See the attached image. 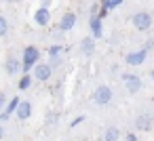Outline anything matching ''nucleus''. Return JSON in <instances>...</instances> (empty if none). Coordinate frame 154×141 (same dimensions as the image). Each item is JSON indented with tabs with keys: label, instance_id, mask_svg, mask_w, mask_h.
Instances as JSON below:
<instances>
[{
	"label": "nucleus",
	"instance_id": "nucleus-28",
	"mask_svg": "<svg viewBox=\"0 0 154 141\" xmlns=\"http://www.w3.org/2000/svg\"><path fill=\"white\" fill-rule=\"evenodd\" d=\"M146 49L150 51V49H154V40H148V44H146Z\"/></svg>",
	"mask_w": 154,
	"mask_h": 141
},
{
	"label": "nucleus",
	"instance_id": "nucleus-12",
	"mask_svg": "<svg viewBox=\"0 0 154 141\" xmlns=\"http://www.w3.org/2000/svg\"><path fill=\"white\" fill-rule=\"evenodd\" d=\"M135 126H137L139 130H150V128H152V116H148V114H141V116H137V120H135Z\"/></svg>",
	"mask_w": 154,
	"mask_h": 141
},
{
	"label": "nucleus",
	"instance_id": "nucleus-18",
	"mask_svg": "<svg viewBox=\"0 0 154 141\" xmlns=\"http://www.w3.org/2000/svg\"><path fill=\"white\" fill-rule=\"evenodd\" d=\"M99 2H101V7H108V9L112 11V9H116V7H120V4L125 2V0H99Z\"/></svg>",
	"mask_w": 154,
	"mask_h": 141
},
{
	"label": "nucleus",
	"instance_id": "nucleus-31",
	"mask_svg": "<svg viewBox=\"0 0 154 141\" xmlns=\"http://www.w3.org/2000/svg\"><path fill=\"white\" fill-rule=\"evenodd\" d=\"M150 76H152V78H154V70H152V72H150Z\"/></svg>",
	"mask_w": 154,
	"mask_h": 141
},
{
	"label": "nucleus",
	"instance_id": "nucleus-7",
	"mask_svg": "<svg viewBox=\"0 0 154 141\" xmlns=\"http://www.w3.org/2000/svg\"><path fill=\"white\" fill-rule=\"evenodd\" d=\"M34 21H36V26L47 28V26L51 23V11H49L47 7H40V9L34 13Z\"/></svg>",
	"mask_w": 154,
	"mask_h": 141
},
{
	"label": "nucleus",
	"instance_id": "nucleus-26",
	"mask_svg": "<svg viewBox=\"0 0 154 141\" xmlns=\"http://www.w3.org/2000/svg\"><path fill=\"white\" fill-rule=\"evenodd\" d=\"M59 63H61L59 57H51V65H59Z\"/></svg>",
	"mask_w": 154,
	"mask_h": 141
},
{
	"label": "nucleus",
	"instance_id": "nucleus-19",
	"mask_svg": "<svg viewBox=\"0 0 154 141\" xmlns=\"http://www.w3.org/2000/svg\"><path fill=\"white\" fill-rule=\"evenodd\" d=\"M7 32H9V21H7L2 15H0V38L7 36Z\"/></svg>",
	"mask_w": 154,
	"mask_h": 141
},
{
	"label": "nucleus",
	"instance_id": "nucleus-8",
	"mask_svg": "<svg viewBox=\"0 0 154 141\" xmlns=\"http://www.w3.org/2000/svg\"><path fill=\"white\" fill-rule=\"evenodd\" d=\"M101 17L99 15H91V19H89V28H91V34H93V38H101L103 36V28H101Z\"/></svg>",
	"mask_w": 154,
	"mask_h": 141
},
{
	"label": "nucleus",
	"instance_id": "nucleus-17",
	"mask_svg": "<svg viewBox=\"0 0 154 141\" xmlns=\"http://www.w3.org/2000/svg\"><path fill=\"white\" fill-rule=\"evenodd\" d=\"M63 51H66V49H63L61 44H53V46H49V51H47V53H49V57H59Z\"/></svg>",
	"mask_w": 154,
	"mask_h": 141
},
{
	"label": "nucleus",
	"instance_id": "nucleus-15",
	"mask_svg": "<svg viewBox=\"0 0 154 141\" xmlns=\"http://www.w3.org/2000/svg\"><path fill=\"white\" fill-rule=\"evenodd\" d=\"M19 103H21V99H19V97H13V99H11V101L7 103V107H5V110H7V112H9V114L13 116V114L17 112V107H19Z\"/></svg>",
	"mask_w": 154,
	"mask_h": 141
},
{
	"label": "nucleus",
	"instance_id": "nucleus-5",
	"mask_svg": "<svg viewBox=\"0 0 154 141\" xmlns=\"http://www.w3.org/2000/svg\"><path fill=\"white\" fill-rule=\"evenodd\" d=\"M146 57H148V49H139V51L129 53V55L125 57V61H127L129 65H141V63L146 61Z\"/></svg>",
	"mask_w": 154,
	"mask_h": 141
},
{
	"label": "nucleus",
	"instance_id": "nucleus-25",
	"mask_svg": "<svg viewBox=\"0 0 154 141\" xmlns=\"http://www.w3.org/2000/svg\"><path fill=\"white\" fill-rule=\"evenodd\" d=\"M49 124H55L57 122V114H49V120H47Z\"/></svg>",
	"mask_w": 154,
	"mask_h": 141
},
{
	"label": "nucleus",
	"instance_id": "nucleus-27",
	"mask_svg": "<svg viewBox=\"0 0 154 141\" xmlns=\"http://www.w3.org/2000/svg\"><path fill=\"white\" fill-rule=\"evenodd\" d=\"M51 2H53V0H40V7H47V9H49Z\"/></svg>",
	"mask_w": 154,
	"mask_h": 141
},
{
	"label": "nucleus",
	"instance_id": "nucleus-16",
	"mask_svg": "<svg viewBox=\"0 0 154 141\" xmlns=\"http://www.w3.org/2000/svg\"><path fill=\"white\" fill-rule=\"evenodd\" d=\"M30 86H32V76H30V74H23V76L19 78V88L26 91V88H30Z\"/></svg>",
	"mask_w": 154,
	"mask_h": 141
},
{
	"label": "nucleus",
	"instance_id": "nucleus-10",
	"mask_svg": "<svg viewBox=\"0 0 154 141\" xmlns=\"http://www.w3.org/2000/svg\"><path fill=\"white\" fill-rule=\"evenodd\" d=\"M15 116H17L19 120H28V118L32 116V105H30V101H21L19 107H17V112H15Z\"/></svg>",
	"mask_w": 154,
	"mask_h": 141
},
{
	"label": "nucleus",
	"instance_id": "nucleus-22",
	"mask_svg": "<svg viewBox=\"0 0 154 141\" xmlns=\"http://www.w3.org/2000/svg\"><path fill=\"white\" fill-rule=\"evenodd\" d=\"M99 9H101V2H95V4L91 7V15H97V13H99Z\"/></svg>",
	"mask_w": 154,
	"mask_h": 141
},
{
	"label": "nucleus",
	"instance_id": "nucleus-13",
	"mask_svg": "<svg viewBox=\"0 0 154 141\" xmlns=\"http://www.w3.org/2000/svg\"><path fill=\"white\" fill-rule=\"evenodd\" d=\"M95 51V38L91 36V38H82L80 40V53L82 55H91Z\"/></svg>",
	"mask_w": 154,
	"mask_h": 141
},
{
	"label": "nucleus",
	"instance_id": "nucleus-21",
	"mask_svg": "<svg viewBox=\"0 0 154 141\" xmlns=\"http://www.w3.org/2000/svg\"><path fill=\"white\" fill-rule=\"evenodd\" d=\"M108 13H110V9H108V7H101V9H99V13H97V15H99V17H101V19H106V17H108Z\"/></svg>",
	"mask_w": 154,
	"mask_h": 141
},
{
	"label": "nucleus",
	"instance_id": "nucleus-11",
	"mask_svg": "<svg viewBox=\"0 0 154 141\" xmlns=\"http://www.w3.org/2000/svg\"><path fill=\"white\" fill-rule=\"evenodd\" d=\"M5 70H7V74H11V76L17 74V72H21V59H17V57H9Z\"/></svg>",
	"mask_w": 154,
	"mask_h": 141
},
{
	"label": "nucleus",
	"instance_id": "nucleus-23",
	"mask_svg": "<svg viewBox=\"0 0 154 141\" xmlns=\"http://www.w3.org/2000/svg\"><path fill=\"white\" fill-rule=\"evenodd\" d=\"M82 120H85V116H78V118H74V120H72V122H70V126H72V128H74V126H78V124H80V122H82Z\"/></svg>",
	"mask_w": 154,
	"mask_h": 141
},
{
	"label": "nucleus",
	"instance_id": "nucleus-6",
	"mask_svg": "<svg viewBox=\"0 0 154 141\" xmlns=\"http://www.w3.org/2000/svg\"><path fill=\"white\" fill-rule=\"evenodd\" d=\"M122 82L127 84V91L129 93H137L141 88V78L135 76V74H122Z\"/></svg>",
	"mask_w": 154,
	"mask_h": 141
},
{
	"label": "nucleus",
	"instance_id": "nucleus-1",
	"mask_svg": "<svg viewBox=\"0 0 154 141\" xmlns=\"http://www.w3.org/2000/svg\"><path fill=\"white\" fill-rule=\"evenodd\" d=\"M38 59H40V51L36 46H26L23 49V57H21V72L30 74V70H34Z\"/></svg>",
	"mask_w": 154,
	"mask_h": 141
},
{
	"label": "nucleus",
	"instance_id": "nucleus-3",
	"mask_svg": "<svg viewBox=\"0 0 154 141\" xmlns=\"http://www.w3.org/2000/svg\"><path fill=\"white\" fill-rule=\"evenodd\" d=\"M131 21H133V28L139 30V32H146V30L152 28V17H150V13H135Z\"/></svg>",
	"mask_w": 154,
	"mask_h": 141
},
{
	"label": "nucleus",
	"instance_id": "nucleus-4",
	"mask_svg": "<svg viewBox=\"0 0 154 141\" xmlns=\"http://www.w3.org/2000/svg\"><path fill=\"white\" fill-rule=\"evenodd\" d=\"M53 74V65L51 63H36L34 65V78L40 80V82H47Z\"/></svg>",
	"mask_w": 154,
	"mask_h": 141
},
{
	"label": "nucleus",
	"instance_id": "nucleus-2",
	"mask_svg": "<svg viewBox=\"0 0 154 141\" xmlns=\"http://www.w3.org/2000/svg\"><path fill=\"white\" fill-rule=\"evenodd\" d=\"M93 101H95L97 105H108V103L112 101V88H110L108 84L97 86L95 93H93Z\"/></svg>",
	"mask_w": 154,
	"mask_h": 141
},
{
	"label": "nucleus",
	"instance_id": "nucleus-20",
	"mask_svg": "<svg viewBox=\"0 0 154 141\" xmlns=\"http://www.w3.org/2000/svg\"><path fill=\"white\" fill-rule=\"evenodd\" d=\"M5 107H7V95H5V93H0V112H2Z\"/></svg>",
	"mask_w": 154,
	"mask_h": 141
},
{
	"label": "nucleus",
	"instance_id": "nucleus-9",
	"mask_svg": "<svg viewBox=\"0 0 154 141\" xmlns=\"http://www.w3.org/2000/svg\"><path fill=\"white\" fill-rule=\"evenodd\" d=\"M74 26H76V15L74 13H66L61 17V21H59V30L61 32H70Z\"/></svg>",
	"mask_w": 154,
	"mask_h": 141
},
{
	"label": "nucleus",
	"instance_id": "nucleus-14",
	"mask_svg": "<svg viewBox=\"0 0 154 141\" xmlns=\"http://www.w3.org/2000/svg\"><path fill=\"white\" fill-rule=\"evenodd\" d=\"M118 139H120V130L116 126H110L103 135V141H118Z\"/></svg>",
	"mask_w": 154,
	"mask_h": 141
},
{
	"label": "nucleus",
	"instance_id": "nucleus-29",
	"mask_svg": "<svg viewBox=\"0 0 154 141\" xmlns=\"http://www.w3.org/2000/svg\"><path fill=\"white\" fill-rule=\"evenodd\" d=\"M2 137H5V128H2V126H0V139H2Z\"/></svg>",
	"mask_w": 154,
	"mask_h": 141
},
{
	"label": "nucleus",
	"instance_id": "nucleus-24",
	"mask_svg": "<svg viewBox=\"0 0 154 141\" xmlns=\"http://www.w3.org/2000/svg\"><path fill=\"white\" fill-rule=\"evenodd\" d=\"M125 141H139V137H137V135H135V133H129V135H127V139H125Z\"/></svg>",
	"mask_w": 154,
	"mask_h": 141
},
{
	"label": "nucleus",
	"instance_id": "nucleus-30",
	"mask_svg": "<svg viewBox=\"0 0 154 141\" xmlns=\"http://www.w3.org/2000/svg\"><path fill=\"white\" fill-rule=\"evenodd\" d=\"M5 2H21V0H5Z\"/></svg>",
	"mask_w": 154,
	"mask_h": 141
}]
</instances>
